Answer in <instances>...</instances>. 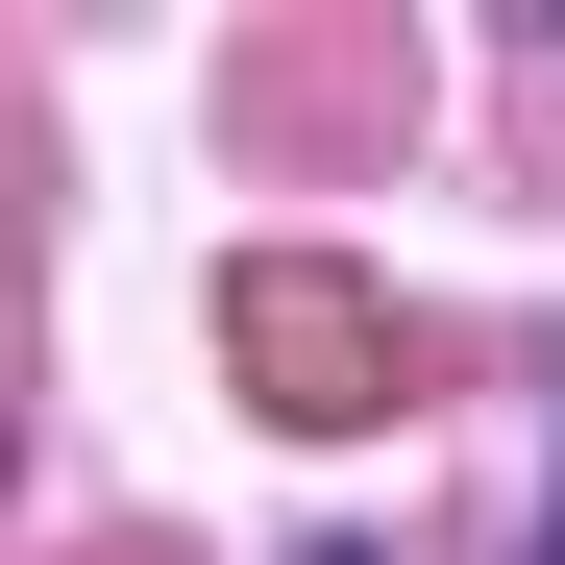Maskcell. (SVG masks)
<instances>
[{
	"label": "cell",
	"instance_id": "cell-1",
	"mask_svg": "<svg viewBox=\"0 0 565 565\" xmlns=\"http://www.w3.org/2000/svg\"><path fill=\"white\" fill-rule=\"evenodd\" d=\"M541 565H565V541H541Z\"/></svg>",
	"mask_w": 565,
	"mask_h": 565
}]
</instances>
